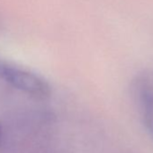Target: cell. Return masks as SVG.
Instances as JSON below:
<instances>
[{"instance_id": "6da1fadb", "label": "cell", "mask_w": 153, "mask_h": 153, "mask_svg": "<svg viewBox=\"0 0 153 153\" xmlns=\"http://www.w3.org/2000/svg\"><path fill=\"white\" fill-rule=\"evenodd\" d=\"M132 91L143 126L153 140V71L140 73L133 81Z\"/></svg>"}, {"instance_id": "7a4b0ae2", "label": "cell", "mask_w": 153, "mask_h": 153, "mask_svg": "<svg viewBox=\"0 0 153 153\" xmlns=\"http://www.w3.org/2000/svg\"><path fill=\"white\" fill-rule=\"evenodd\" d=\"M0 73L13 86L29 94L40 97H47L50 94V88L47 83L32 73L7 67L2 68Z\"/></svg>"}]
</instances>
